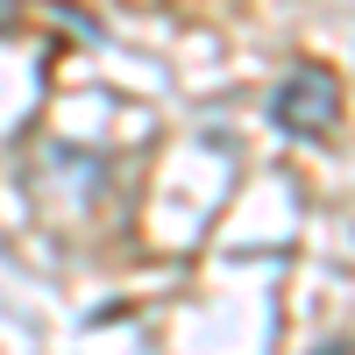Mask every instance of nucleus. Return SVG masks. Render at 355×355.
Returning a JSON list of instances; mask_svg holds the SVG:
<instances>
[{"instance_id":"nucleus-1","label":"nucleus","mask_w":355,"mask_h":355,"mask_svg":"<svg viewBox=\"0 0 355 355\" xmlns=\"http://www.w3.org/2000/svg\"><path fill=\"white\" fill-rule=\"evenodd\" d=\"M270 121L284 135H327L341 121V85L327 64H299V71H284L277 78V93H270Z\"/></svg>"},{"instance_id":"nucleus-2","label":"nucleus","mask_w":355,"mask_h":355,"mask_svg":"<svg viewBox=\"0 0 355 355\" xmlns=\"http://www.w3.org/2000/svg\"><path fill=\"white\" fill-rule=\"evenodd\" d=\"M15 15H21V0H0V36L15 28Z\"/></svg>"}]
</instances>
